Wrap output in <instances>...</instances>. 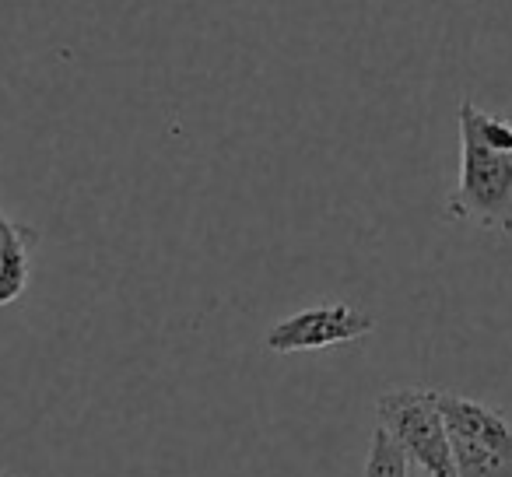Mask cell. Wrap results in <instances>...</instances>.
<instances>
[{"label": "cell", "instance_id": "3957f363", "mask_svg": "<svg viewBox=\"0 0 512 477\" xmlns=\"http://www.w3.org/2000/svg\"><path fill=\"white\" fill-rule=\"evenodd\" d=\"M376 330V316L348 306V302H323V306L292 313L288 320L274 323L264 337V348L274 355H295V351H320L337 344H355Z\"/></svg>", "mask_w": 512, "mask_h": 477}, {"label": "cell", "instance_id": "277c9868", "mask_svg": "<svg viewBox=\"0 0 512 477\" xmlns=\"http://www.w3.org/2000/svg\"><path fill=\"white\" fill-rule=\"evenodd\" d=\"M439 411H442V418H446L449 435L512 453V421L505 418V414H498L495 407L481 404V400L460 397V393L439 390Z\"/></svg>", "mask_w": 512, "mask_h": 477}, {"label": "cell", "instance_id": "52a82bcc", "mask_svg": "<svg viewBox=\"0 0 512 477\" xmlns=\"http://www.w3.org/2000/svg\"><path fill=\"white\" fill-rule=\"evenodd\" d=\"M362 477H411V460H407L404 449H400L383 428L372 432Z\"/></svg>", "mask_w": 512, "mask_h": 477}, {"label": "cell", "instance_id": "7a4b0ae2", "mask_svg": "<svg viewBox=\"0 0 512 477\" xmlns=\"http://www.w3.org/2000/svg\"><path fill=\"white\" fill-rule=\"evenodd\" d=\"M379 428L404 449V456L428 477H456L449 428L439 411V390L393 386L376 397Z\"/></svg>", "mask_w": 512, "mask_h": 477}, {"label": "cell", "instance_id": "6da1fadb", "mask_svg": "<svg viewBox=\"0 0 512 477\" xmlns=\"http://www.w3.org/2000/svg\"><path fill=\"white\" fill-rule=\"evenodd\" d=\"M460 155V179L446 197V214L453 221L512 235V151L495 148L460 123Z\"/></svg>", "mask_w": 512, "mask_h": 477}, {"label": "cell", "instance_id": "5b68a950", "mask_svg": "<svg viewBox=\"0 0 512 477\" xmlns=\"http://www.w3.org/2000/svg\"><path fill=\"white\" fill-rule=\"evenodd\" d=\"M39 243V232L22 221H11L0 211V309L11 306L25 295L32 278V250Z\"/></svg>", "mask_w": 512, "mask_h": 477}, {"label": "cell", "instance_id": "ba28073f", "mask_svg": "<svg viewBox=\"0 0 512 477\" xmlns=\"http://www.w3.org/2000/svg\"><path fill=\"white\" fill-rule=\"evenodd\" d=\"M0 477H15V474H8V470H0Z\"/></svg>", "mask_w": 512, "mask_h": 477}, {"label": "cell", "instance_id": "8992f818", "mask_svg": "<svg viewBox=\"0 0 512 477\" xmlns=\"http://www.w3.org/2000/svg\"><path fill=\"white\" fill-rule=\"evenodd\" d=\"M449 446H453L456 477H512V453L456 439V435H449Z\"/></svg>", "mask_w": 512, "mask_h": 477}]
</instances>
